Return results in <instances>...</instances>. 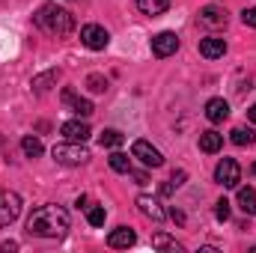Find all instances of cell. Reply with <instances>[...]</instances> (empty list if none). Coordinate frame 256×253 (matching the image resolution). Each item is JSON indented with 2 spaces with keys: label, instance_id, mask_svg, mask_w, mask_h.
Listing matches in <instances>:
<instances>
[{
  "label": "cell",
  "instance_id": "obj_7",
  "mask_svg": "<svg viewBox=\"0 0 256 253\" xmlns=\"http://www.w3.org/2000/svg\"><path fill=\"white\" fill-rule=\"evenodd\" d=\"M131 155L140 158L146 167H161V164H164V155H161L149 140H134V143H131Z\"/></svg>",
  "mask_w": 256,
  "mask_h": 253
},
{
  "label": "cell",
  "instance_id": "obj_19",
  "mask_svg": "<svg viewBox=\"0 0 256 253\" xmlns=\"http://www.w3.org/2000/svg\"><path fill=\"white\" fill-rule=\"evenodd\" d=\"M238 208L244 214H256V190L254 188H238Z\"/></svg>",
  "mask_w": 256,
  "mask_h": 253
},
{
  "label": "cell",
  "instance_id": "obj_5",
  "mask_svg": "<svg viewBox=\"0 0 256 253\" xmlns=\"http://www.w3.org/2000/svg\"><path fill=\"white\" fill-rule=\"evenodd\" d=\"M21 214V196L15 190H0V226L15 224Z\"/></svg>",
  "mask_w": 256,
  "mask_h": 253
},
{
  "label": "cell",
  "instance_id": "obj_31",
  "mask_svg": "<svg viewBox=\"0 0 256 253\" xmlns=\"http://www.w3.org/2000/svg\"><path fill=\"white\" fill-rule=\"evenodd\" d=\"M170 218H173V220H176V224H185V214H182V212H179V208H173V212H170Z\"/></svg>",
  "mask_w": 256,
  "mask_h": 253
},
{
  "label": "cell",
  "instance_id": "obj_8",
  "mask_svg": "<svg viewBox=\"0 0 256 253\" xmlns=\"http://www.w3.org/2000/svg\"><path fill=\"white\" fill-rule=\"evenodd\" d=\"M179 51V36L173 33V30H164V33H158V36H152V54L155 57H170V54H176Z\"/></svg>",
  "mask_w": 256,
  "mask_h": 253
},
{
  "label": "cell",
  "instance_id": "obj_16",
  "mask_svg": "<svg viewBox=\"0 0 256 253\" xmlns=\"http://www.w3.org/2000/svg\"><path fill=\"white\" fill-rule=\"evenodd\" d=\"M63 102L66 104H72V110H74L78 116H90V114H92V102H90V98H78L72 90H66L63 92Z\"/></svg>",
  "mask_w": 256,
  "mask_h": 253
},
{
  "label": "cell",
  "instance_id": "obj_26",
  "mask_svg": "<svg viewBox=\"0 0 256 253\" xmlns=\"http://www.w3.org/2000/svg\"><path fill=\"white\" fill-rule=\"evenodd\" d=\"M86 86H90L92 92H104V90H108V78H102V74H90V78H86Z\"/></svg>",
  "mask_w": 256,
  "mask_h": 253
},
{
  "label": "cell",
  "instance_id": "obj_34",
  "mask_svg": "<svg viewBox=\"0 0 256 253\" xmlns=\"http://www.w3.org/2000/svg\"><path fill=\"white\" fill-rule=\"evenodd\" d=\"M250 122H256V104L250 108Z\"/></svg>",
  "mask_w": 256,
  "mask_h": 253
},
{
  "label": "cell",
  "instance_id": "obj_21",
  "mask_svg": "<svg viewBox=\"0 0 256 253\" xmlns=\"http://www.w3.org/2000/svg\"><path fill=\"white\" fill-rule=\"evenodd\" d=\"M98 143L104 146V149H120L122 143H126V137L116 131V128H108V131H102V137H98Z\"/></svg>",
  "mask_w": 256,
  "mask_h": 253
},
{
  "label": "cell",
  "instance_id": "obj_32",
  "mask_svg": "<svg viewBox=\"0 0 256 253\" xmlns=\"http://www.w3.org/2000/svg\"><path fill=\"white\" fill-rule=\"evenodd\" d=\"M3 250L9 253V250H18V244H15V242H3Z\"/></svg>",
  "mask_w": 256,
  "mask_h": 253
},
{
  "label": "cell",
  "instance_id": "obj_14",
  "mask_svg": "<svg viewBox=\"0 0 256 253\" xmlns=\"http://www.w3.org/2000/svg\"><path fill=\"white\" fill-rule=\"evenodd\" d=\"M137 242V236H134V230H128V226H116L110 236H108V244L114 248V250H122V248H131Z\"/></svg>",
  "mask_w": 256,
  "mask_h": 253
},
{
  "label": "cell",
  "instance_id": "obj_10",
  "mask_svg": "<svg viewBox=\"0 0 256 253\" xmlns=\"http://www.w3.org/2000/svg\"><path fill=\"white\" fill-rule=\"evenodd\" d=\"M200 54H202L206 60L224 57V54H226V39H220V36H206V39H200Z\"/></svg>",
  "mask_w": 256,
  "mask_h": 253
},
{
  "label": "cell",
  "instance_id": "obj_22",
  "mask_svg": "<svg viewBox=\"0 0 256 253\" xmlns=\"http://www.w3.org/2000/svg\"><path fill=\"white\" fill-rule=\"evenodd\" d=\"M57 78H60V72H57V68H54V72H45V74L33 78V90H36V92H45V90H48Z\"/></svg>",
  "mask_w": 256,
  "mask_h": 253
},
{
  "label": "cell",
  "instance_id": "obj_12",
  "mask_svg": "<svg viewBox=\"0 0 256 253\" xmlns=\"http://www.w3.org/2000/svg\"><path fill=\"white\" fill-rule=\"evenodd\" d=\"M60 134H63L66 140L84 143L92 131H90V126H86V122H80V120H68V122H63V126H60Z\"/></svg>",
  "mask_w": 256,
  "mask_h": 253
},
{
  "label": "cell",
  "instance_id": "obj_13",
  "mask_svg": "<svg viewBox=\"0 0 256 253\" xmlns=\"http://www.w3.org/2000/svg\"><path fill=\"white\" fill-rule=\"evenodd\" d=\"M230 116V104H226V98H208L206 102V120L208 122H224Z\"/></svg>",
  "mask_w": 256,
  "mask_h": 253
},
{
  "label": "cell",
  "instance_id": "obj_17",
  "mask_svg": "<svg viewBox=\"0 0 256 253\" xmlns=\"http://www.w3.org/2000/svg\"><path fill=\"white\" fill-rule=\"evenodd\" d=\"M152 248H155V250L185 253V244H182V242H176V238H170L167 232H155V236H152Z\"/></svg>",
  "mask_w": 256,
  "mask_h": 253
},
{
  "label": "cell",
  "instance_id": "obj_25",
  "mask_svg": "<svg viewBox=\"0 0 256 253\" xmlns=\"http://www.w3.org/2000/svg\"><path fill=\"white\" fill-rule=\"evenodd\" d=\"M104 218H108V212H104L102 206H90V208H86V220H90L92 226H102Z\"/></svg>",
  "mask_w": 256,
  "mask_h": 253
},
{
  "label": "cell",
  "instance_id": "obj_2",
  "mask_svg": "<svg viewBox=\"0 0 256 253\" xmlns=\"http://www.w3.org/2000/svg\"><path fill=\"white\" fill-rule=\"evenodd\" d=\"M33 21H36V27L45 30L48 36H68V33L74 30V18H72V12L63 9V6H57V3H45V6H39V12L33 15Z\"/></svg>",
  "mask_w": 256,
  "mask_h": 253
},
{
  "label": "cell",
  "instance_id": "obj_33",
  "mask_svg": "<svg viewBox=\"0 0 256 253\" xmlns=\"http://www.w3.org/2000/svg\"><path fill=\"white\" fill-rule=\"evenodd\" d=\"M173 190H176V185H173V182H167V185L161 188V194H173Z\"/></svg>",
  "mask_w": 256,
  "mask_h": 253
},
{
  "label": "cell",
  "instance_id": "obj_30",
  "mask_svg": "<svg viewBox=\"0 0 256 253\" xmlns=\"http://www.w3.org/2000/svg\"><path fill=\"white\" fill-rule=\"evenodd\" d=\"M128 173L134 176V182H137V185H146V182H149V176H146V173H134V170H128Z\"/></svg>",
  "mask_w": 256,
  "mask_h": 253
},
{
  "label": "cell",
  "instance_id": "obj_15",
  "mask_svg": "<svg viewBox=\"0 0 256 253\" xmlns=\"http://www.w3.org/2000/svg\"><path fill=\"white\" fill-rule=\"evenodd\" d=\"M220 146H224V134H218V131H202V134H200V149H202L206 155L220 152Z\"/></svg>",
  "mask_w": 256,
  "mask_h": 253
},
{
  "label": "cell",
  "instance_id": "obj_23",
  "mask_svg": "<svg viewBox=\"0 0 256 253\" xmlns=\"http://www.w3.org/2000/svg\"><path fill=\"white\" fill-rule=\"evenodd\" d=\"M108 161H110V170H116V173H128L131 170V158H128L126 152H114Z\"/></svg>",
  "mask_w": 256,
  "mask_h": 253
},
{
  "label": "cell",
  "instance_id": "obj_11",
  "mask_svg": "<svg viewBox=\"0 0 256 253\" xmlns=\"http://www.w3.org/2000/svg\"><path fill=\"white\" fill-rule=\"evenodd\" d=\"M137 208H140L149 220H155V224H161V220L167 218V212L161 208V202H158L155 196H146V194H140V196H137Z\"/></svg>",
  "mask_w": 256,
  "mask_h": 253
},
{
  "label": "cell",
  "instance_id": "obj_3",
  "mask_svg": "<svg viewBox=\"0 0 256 253\" xmlns=\"http://www.w3.org/2000/svg\"><path fill=\"white\" fill-rule=\"evenodd\" d=\"M51 155H54L57 164H66V167H78V164H84V161L90 158V152L84 149V143H74V140L57 143V146L51 149Z\"/></svg>",
  "mask_w": 256,
  "mask_h": 253
},
{
  "label": "cell",
  "instance_id": "obj_1",
  "mask_svg": "<svg viewBox=\"0 0 256 253\" xmlns=\"http://www.w3.org/2000/svg\"><path fill=\"white\" fill-rule=\"evenodd\" d=\"M68 224H72V218H68V212L63 206L48 202V206H39L27 218V232L39 236V238H63L68 232Z\"/></svg>",
  "mask_w": 256,
  "mask_h": 253
},
{
  "label": "cell",
  "instance_id": "obj_35",
  "mask_svg": "<svg viewBox=\"0 0 256 253\" xmlns=\"http://www.w3.org/2000/svg\"><path fill=\"white\" fill-rule=\"evenodd\" d=\"M250 173H254V176H256V161H254V167H250Z\"/></svg>",
  "mask_w": 256,
  "mask_h": 253
},
{
  "label": "cell",
  "instance_id": "obj_9",
  "mask_svg": "<svg viewBox=\"0 0 256 253\" xmlns=\"http://www.w3.org/2000/svg\"><path fill=\"white\" fill-rule=\"evenodd\" d=\"M200 24H202V27H212V30L226 27V9H220V6H214V3L202 6V9H200Z\"/></svg>",
  "mask_w": 256,
  "mask_h": 253
},
{
  "label": "cell",
  "instance_id": "obj_20",
  "mask_svg": "<svg viewBox=\"0 0 256 253\" xmlns=\"http://www.w3.org/2000/svg\"><path fill=\"white\" fill-rule=\"evenodd\" d=\"M21 152H24L27 158H39V155L45 152V146H42V140H39V137H33V134H27V137L21 140Z\"/></svg>",
  "mask_w": 256,
  "mask_h": 253
},
{
  "label": "cell",
  "instance_id": "obj_24",
  "mask_svg": "<svg viewBox=\"0 0 256 253\" xmlns=\"http://www.w3.org/2000/svg\"><path fill=\"white\" fill-rule=\"evenodd\" d=\"M232 143H236V146H250V143H254V131H250V128H232Z\"/></svg>",
  "mask_w": 256,
  "mask_h": 253
},
{
  "label": "cell",
  "instance_id": "obj_27",
  "mask_svg": "<svg viewBox=\"0 0 256 253\" xmlns=\"http://www.w3.org/2000/svg\"><path fill=\"white\" fill-rule=\"evenodd\" d=\"M214 218L220 220V224H226L230 220V200L224 196V200H218V206H214Z\"/></svg>",
  "mask_w": 256,
  "mask_h": 253
},
{
  "label": "cell",
  "instance_id": "obj_6",
  "mask_svg": "<svg viewBox=\"0 0 256 253\" xmlns=\"http://www.w3.org/2000/svg\"><path fill=\"white\" fill-rule=\"evenodd\" d=\"M80 42H84L90 51H104L108 42H110V36H108V30L98 27V24H84V27H80Z\"/></svg>",
  "mask_w": 256,
  "mask_h": 253
},
{
  "label": "cell",
  "instance_id": "obj_29",
  "mask_svg": "<svg viewBox=\"0 0 256 253\" xmlns=\"http://www.w3.org/2000/svg\"><path fill=\"white\" fill-rule=\"evenodd\" d=\"M185 176H188V173H185V170H176V173H173V179H170V182H173V185H176V188H179V185H185Z\"/></svg>",
  "mask_w": 256,
  "mask_h": 253
},
{
  "label": "cell",
  "instance_id": "obj_18",
  "mask_svg": "<svg viewBox=\"0 0 256 253\" xmlns=\"http://www.w3.org/2000/svg\"><path fill=\"white\" fill-rule=\"evenodd\" d=\"M137 9L143 15H161L170 9V0H137Z\"/></svg>",
  "mask_w": 256,
  "mask_h": 253
},
{
  "label": "cell",
  "instance_id": "obj_28",
  "mask_svg": "<svg viewBox=\"0 0 256 253\" xmlns=\"http://www.w3.org/2000/svg\"><path fill=\"white\" fill-rule=\"evenodd\" d=\"M242 21H244L248 27H254V30H256V6H250V9H244V12H242Z\"/></svg>",
  "mask_w": 256,
  "mask_h": 253
},
{
  "label": "cell",
  "instance_id": "obj_4",
  "mask_svg": "<svg viewBox=\"0 0 256 253\" xmlns=\"http://www.w3.org/2000/svg\"><path fill=\"white\" fill-rule=\"evenodd\" d=\"M214 182L224 185V188H238L242 182V167L236 158H220L218 167H214Z\"/></svg>",
  "mask_w": 256,
  "mask_h": 253
}]
</instances>
